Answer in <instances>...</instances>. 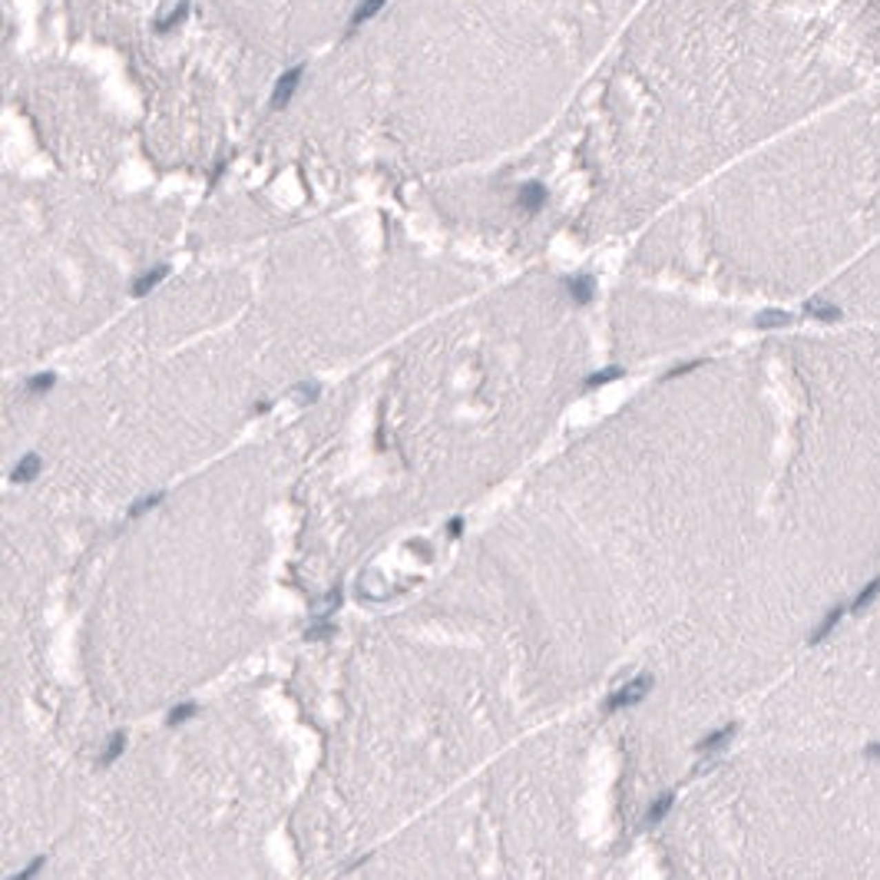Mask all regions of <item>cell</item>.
Wrapping results in <instances>:
<instances>
[{"label": "cell", "instance_id": "12", "mask_svg": "<svg viewBox=\"0 0 880 880\" xmlns=\"http://www.w3.org/2000/svg\"><path fill=\"white\" fill-rule=\"evenodd\" d=\"M384 3H387V0H361V3H358V10L351 14V30H358V27H365L367 20L378 17V14L384 10Z\"/></svg>", "mask_w": 880, "mask_h": 880}, {"label": "cell", "instance_id": "5", "mask_svg": "<svg viewBox=\"0 0 880 880\" xmlns=\"http://www.w3.org/2000/svg\"><path fill=\"white\" fill-rule=\"evenodd\" d=\"M844 613H847V606H834V609H830V613L824 615V619H821V622H817V626L811 629V635H808V646H821V642L828 639L830 632L837 629V622L844 619Z\"/></svg>", "mask_w": 880, "mask_h": 880}, {"label": "cell", "instance_id": "22", "mask_svg": "<svg viewBox=\"0 0 880 880\" xmlns=\"http://www.w3.org/2000/svg\"><path fill=\"white\" fill-rule=\"evenodd\" d=\"M43 863H47V857H34V861L27 863L23 870H17V874H14V880H34L37 874L43 870Z\"/></svg>", "mask_w": 880, "mask_h": 880}, {"label": "cell", "instance_id": "13", "mask_svg": "<svg viewBox=\"0 0 880 880\" xmlns=\"http://www.w3.org/2000/svg\"><path fill=\"white\" fill-rule=\"evenodd\" d=\"M199 715V705L196 702H179V705H172L169 708V715H166V725L169 728H179V725H185L189 718H196Z\"/></svg>", "mask_w": 880, "mask_h": 880}, {"label": "cell", "instance_id": "1", "mask_svg": "<svg viewBox=\"0 0 880 880\" xmlns=\"http://www.w3.org/2000/svg\"><path fill=\"white\" fill-rule=\"evenodd\" d=\"M652 685H655V679H652L648 672H642V675H635L632 682H626L622 688H615L613 695L606 698V705H602V708L613 715V712H622V708H629V705H639V702H642V698L652 692Z\"/></svg>", "mask_w": 880, "mask_h": 880}, {"label": "cell", "instance_id": "15", "mask_svg": "<svg viewBox=\"0 0 880 880\" xmlns=\"http://www.w3.org/2000/svg\"><path fill=\"white\" fill-rule=\"evenodd\" d=\"M331 635H334L331 615H315V622L305 632V639H311V642H325V639H331Z\"/></svg>", "mask_w": 880, "mask_h": 880}, {"label": "cell", "instance_id": "23", "mask_svg": "<svg viewBox=\"0 0 880 880\" xmlns=\"http://www.w3.org/2000/svg\"><path fill=\"white\" fill-rule=\"evenodd\" d=\"M318 394H321V387H318V384H311V381L301 384V387H295V398H298L301 404H311Z\"/></svg>", "mask_w": 880, "mask_h": 880}, {"label": "cell", "instance_id": "24", "mask_svg": "<svg viewBox=\"0 0 880 880\" xmlns=\"http://www.w3.org/2000/svg\"><path fill=\"white\" fill-rule=\"evenodd\" d=\"M460 533H464V520H460V516H453V520L447 523V536H450V540H460Z\"/></svg>", "mask_w": 880, "mask_h": 880}, {"label": "cell", "instance_id": "6", "mask_svg": "<svg viewBox=\"0 0 880 880\" xmlns=\"http://www.w3.org/2000/svg\"><path fill=\"white\" fill-rule=\"evenodd\" d=\"M546 185L543 183H526L523 189H520V209H526L530 216H536L543 205H546Z\"/></svg>", "mask_w": 880, "mask_h": 880}, {"label": "cell", "instance_id": "10", "mask_svg": "<svg viewBox=\"0 0 880 880\" xmlns=\"http://www.w3.org/2000/svg\"><path fill=\"white\" fill-rule=\"evenodd\" d=\"M795 321L791 311H781V308H764L755 315V328H761V331H771V328H788Z\"/></svg>", "mask_w": 880, "mask_h": 880}, {"label": "cell", "instance_id": "7", "mask_svg": "<svg viewBox=\"0 0 880 880\" xmlns=\"http://www.w3.org/2000/svg\"><path fill=\"white\" fill-rule=\"evenodd\" d=\"M166 275H169V265H159V268H150V272H143V275H139V278L130 285V295H133V298H146V295H150L152 288L163 282Z\"/></svg>", "mask_w": 880, "mask_h": 880}, {"label": "cell", "instance_id": "2", "mask_svg": "<svg viewBox=\"0 0 880 880\" xmlns=\"http://www.w3.org/2000/svg\"><path fill=\"white\" fill-rule=\"evenodd\" d=\"M301 76H305V63L285 70L282 76H278L275 93H272V110H285V106L291 103V96H295V90H298V83H301Z\"/></svg>", "mask_w": 880, "mask_h": 880}, {"label": "cell", "instance_id": "25", "mask_svg": "<svg viewBox=\"0 0 880 880\" xmlns=\"http://www.w3.org/2000/svg\"><path fill=\"white\" fill-rule=\"evenodd\" d=\"M255 411H258V414H265V411H272V400H262V404H255Z\"/></svg>", "mask_w": 880, "mask_h": 880}, {"label": "cell", "instance_id": "26", "mask_svg": "<svg viewBox=\"0 0 880 880\" xmlns=\"http://www.w3.org/2000/svg\"><path fill=\"white\" fill-rule=\"evenodd\" d=\"M867 755H870V758H880V741H877V745L867 748Z\"/></svg>", "mask_w": 880, "mask_h": 880}, {"label": "cell", "instance_id": "18", "mask_svg": "<svg viewBox=\"0 0 880 880\" xmlns=\"http://www.w3.org/2000/svg\"><path fill=\"white\" fill-rule=\"evenodd\" d=\"M185 17H189V0H179L166 20H156V30H159V34H169V30H172V27H179Z\"/></svg>", "mask_w": 880, "mask_h": 880}, {"label": "cell", "instance_id": "3", "mask_svg": "<svg viewBox=\"0 0 880 880\" xmlns=\"http://www.w3.org/2000/svg\"><path fill=\"white\" fill-rule=\"evenodd\" d=\"M735 731H738V725H722V728H715V731H708L702 741L695 745V751L698 755H718V751H725L728 748V741L735 738Z\"/></svg>", "mask_w": 880, "mask_h": 880}, {"label": "cell", "instance_id": "19", "mask_svg": "<svg viewBox=\"0 0 880 880\" xmlns=\"http://www.w3.org/2000/svg\"><path fill=\"white\" fill-rule=\"evenodd\" d=\"M53 384H57V374H53V371H40V374H34V378L27 381V391H30V394H47Z\"/></svg>", "mask_w": 880, "mask_h": 880}, {"label": "cell", "instance_id": "17", "mask_svg": "<svg viewBox=\"0 0 880 880\" xmlns=\"http://www.w3.org/2000/svg\"><path fill=\"white\" fill-rule=\"evenodd\" d=\"M123 751H126V731H113V738H110L106 751L100 755V768H110V764L116 761Z\"/></svg>", "mask_w": 880, "mask_h": 880}, {"label": "cell", "instance_id": "4", "mask_svg": "<svg viewBox=\"0 0 880 880\" xmlns=\"http://www.w3.org/2000/svg\"><path fill=\"white\" fill-rule=\"evenodd\" d=\"M563 285H566V291H569V298L576 301V305H589V301L596 298V278H593V275H569Z\"/></svg>", "mask_w": 880, "mask_h": 880}, {"label": "cell", "instance_id": "11", "mask_svg": "<svg viewBox=\"0 0 880 880\" xmlns=\"http://www.w3.org/2000/svg\"><path fill=\"white\" fill-rule=\"evenodd\" d=\"M672 801H675V795L655 797V801H652V808H648V814H646V821H642V828L652 830L655 824H662L665 817H668V811H672Z\"/></svg>", "mask_w": 880, "mask_h": 880}, {"label": "cell", "instance_id": "21", "mask_svg": "<svg viewBox=\"0 0 880 880\" xmlns=\"http://www.w3.org/2000/svg\"><path fill=\"white\" fill-rule=\"evenodd\" d=\"M702 365H705V358H698V361H682V365H675L672 371H665V381H675L682 374H692V371H698Z\"/></svg>", "mask_w": 880, "mask_h": 880}, {"label": "cell", "instance_id": "20", "mask_svg": "<svg viewBox=\"0 0 880 880\" xmlns=\"http://www.w3.org/2000/svg\"><path fill=\"white\" fill-rule=\"evenodd\" d=\"M619 378H626V371H622V367H606V371H596V374H589V378H586V384H589V387H602V384L619 381Z\"/></svg>", "mask_w": 880, "mask_h": 880}, {"label": "cell", "instance_id": "8", "mask_svg": "<svg viewBox=\"0 0 880 880\" xmlns=\"http://www.w3.org/2000/svg\"><path fill=\"white\" fill-rule=\"evenodd\" d=\"M40 470H43V460H40V453H27L17 467H14V473H10V483H34L40 477Z\"/></svg>", "mask_w": 880, "mask_h": 880}, {"label": "cell", "instance_id": "16", "mask_svg": "<svg viewBox=\"0 0 880 880\" xmlns=\"http://www.w3.org/2000/svg\"><path fill=\"white\" fill-rule=\"evenodd\" d=\"M166 500V490H156V493H146L143 500H136V503H130V520H139L143 513H150V510H156L159 503Z\"/></svg>", "mask_w": 880, "mask_h": 880}, {"label": "cell", "instance_id": "9", "mask_svg": "<svg viewBox=\"0 0 880 880\" xmlns=\"http://www.w3.org/2000/svg\"><path fill=\"white\" fill-rule=\"evenodd\" d=\"M804 315L814 318V321H824V325H834V321H841L844 311L837 308V305H830V301H821V298H811L804 305Z\"/></svg>", "mask_w": 880, "mask_h": 880}, {"label": "cell", "instance_id": "14", "mask_svg": "<svg viewBox=\"0 0 880 880\" xmlns=\"http://www.w3.org/2000/svg\"><path fill=\"white\" fill-rule=\"evenodd\" d=\"M877 593H880V576H877V580H870V582H867V586L861 589V593H857V596L850 599L847 613H863V609H867V606L877 599Z\"/></svg>", "mask_w": 880, "mask_h": 880}]
</instances>
